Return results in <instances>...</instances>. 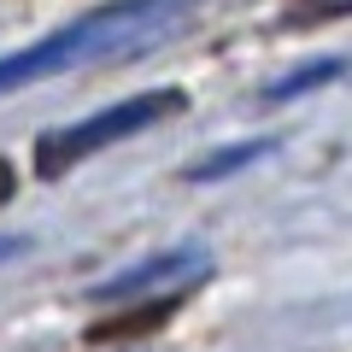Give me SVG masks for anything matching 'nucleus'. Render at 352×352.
<instances>
[{
	"instance_id": "1",
	"label": "nucleus",
	"mask_w": 352,
	"mask_h": 352,
	"mask_svg": "<svg viewBox=\"0 0 352 352\" xmlns=\"http://www.w3.org/2000/svg\"><path fill=\"white\" fill-rule=\"evenodd\" d=\"M194 0H106L94 12L71 18L65 30L30 41V47L6 53L0 59V94L30 82H47V76H65L76 65H94V59H135L147 53L153 41L176 36L182 18H188Z\"/></svg>"
},
{
	"instance_id": "2",
	"label": "nucleus",
	"mask_w": 352,
	"mask_h": 352,
	"mask_svg": "<svg viewBox=\"0 0 352 352\" xmlns=\"http://www.w3.org/2000/svg\"><path fill=\"white\" fill-rule=\"evenodd\" d=\"M170 112H182V88H147V94H129V100H118V106H100V112H88V118H76V124H65V129H47L41 135V176H59L65 164H82L88 153H106L112 141H129V135H141V129H153L159 118H170Z\"/></svg>"
},
{
	"instance_id": "3",
	"label": "nucleus",
	"mask_w": 352,
	"mask_h": 352,
	"mask_svg": "<svg viewBox=\"0 0 352 352\" xmlns=\"http://www.w3.org/2000/svg\"><path fill=\"white\" fill-rule=\"evenodd\" d=\"M200 276H212V252L206 247H159V252H147V258H135L129 270L94 282L88 300L94 305H129V300H147V294H182Z\"/></svg>"
},
{
	"instance_id": "4",
	"label": "nucleus",
	"mask_w": 352,
	"mask_h": 352,
	"mask_svg": "<svg viewBox=\"0 0 352 352\" xmlns=\"http://www.w3.org/2000/svg\"><path fill=\"white\" fill-rule=\"evenodd\" d=\"M264 153H276V141H270V135H264V141H235V147H223V153H212V159L188 164V182H217V176H235V170H247V164H258Z\"/></svg>"
},
{
	"instance_id": "5",
	"label": "nucleus",
	"mask_w": 352,
	"mask_h": 352,
	"mask_svg": "<svg viewBox=\"0 0 352 352\" xmlns=\"http://www.w3.org/2000/svg\"><path fill=\"white\" fill-rule=\"evenodd\" d=\"M335 76H340V59L329 53V59L300 65V71H288L282 82H270V88H264V100H294V94H305V88H323V82H335Z\"/></svg>"
},
{
	"instance_id": "6",
	"label": "nucleus",
	"mask_w": 352,
	"mask_h": 352,
	"mask_svg": "<svg viewBox=\"0 0 352 352\" xmlns=\"http://www.w3.org/2000/svg\"><path fill=\"white\" fill-rule=\"evenodd\" d=\"M18 252H30V235H0V264L18 258Z\"/></svg>"
},
{
	"instance_id": "7",
	"label": "nucleus",
	"mask_w": 352,
	"mask_h": 352,
	"mask_svg": "<svg viewBox=\"0 0 352 352\" xmlns=\"http://www.w3.org/2000/svg\"><path fill=\"white\" fill-rule=\"evenodd\" d=\"M6 188H12V176H6V164H0V200H6Z\"/></svg>"
}]
</instances>
